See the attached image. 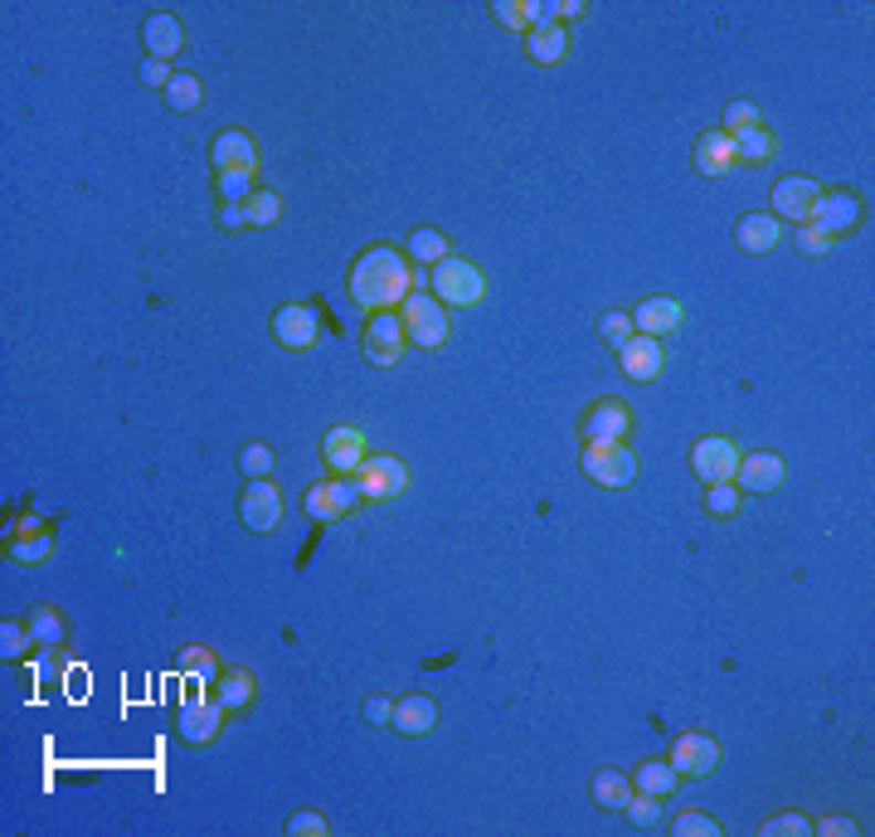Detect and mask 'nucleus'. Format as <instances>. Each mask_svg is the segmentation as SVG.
<instances>
[{
	"label": "nucleus",
	"mask_w": 875,
	"mask_h": 837,
	"mask_svg": "<svg viewBox=\"0 0 875 837\" xmlns=\"http://www.w3.org/2000/svg\"><path fill=\"white\" fill-rule=\"evenodd\" d=\"M346 292L365 312H394V307L414 292L409 254H399L394 244H369V249L355 254V264L346 273Z\"/></svg>",
	"instance_id": "obj_1"
},
{
	"label": "nucleus",
	"mask_w": 875,
	"mask_h": 837,
	"mask_svg": "<svg viewBox=\"0 0 875 837\" xmlns=\"http://www.w3.org/2000/svg\"><path fill=\"white\" fill-rule=\"evenodd\" d=\"M399 322H404L409 347H418V351H442V347H448V337H452L448 307H442L428 288H414L409 298L399 302Z\"/></svg>",
	"instance_id": "obj_2"
},
{
	"label": "nucleus",
	"mask_w": 875,
	"mask_h": 837,
	"mask_svg": "<svg viewBox=\"0 0 875 837\" xmlns=\"http://www.w3.org/2000/svg\"><path fill=\"white\" fill-rule=\"evenodd\" d=\"M428 282H434V298L442 307H482L487 302V273L462 254H452V258H442L438 268H428Z\"/></svg>",
	"instance_id": "obj_3"
},
{
	"label": "nucleus",
	"mask_w": 875,
	"mask_h": 837,
	"mask_svg": "<svg viewBox=\"0 0 875 837\" xmlns=\"http://www.w3.org/2000/svg\"><path fill=\"white\" fill-rule=\"evenodd\" d=\"M579 467L594 487H633L637 473H643V458H637L633 443H584Z\"/></svg>",
	"instance_id": "obj_4"
},
{
	"label": "nucleus",
	"mask_w": 875,
	"mask_h": 837,
	"mask_svg": "<svg viewBox=\"0 0 875 837\" xmlns=\"http://www.w3.org/2000/svg\"><path fill=\"white\" fill-rule=\"evenodd\" d=\"M355 483H361V497L365 502H394V497H404L409 492V463L404 458H394V453H369V458L355 467Z\"/></svg>",
	"instance_id": "obj_5"
},
{
	"label": "nucleus",
	"mask_w": 875,
	"mask_h": 837,
	"mask_svg": "<svg viewBox=\"0 0 875 837\" xmlns=\"http://www.w3.org/2000/svg\"><path fill=\"white\" fill-rule=\"evenodd\" d=\"M361 483L355 477H341V473H331V477H322V483H312L306 487V497H302V512L312 516V521H341V516H351L355 507H361Z\"/></svg>",
	"instance_id": "obj_6"
},
{
	"label": "nucleus",
	"mask_w": 875,
	"mask_h": 837,
	"mask_svg": "<svg viewBox=\"0 0 875 837\" xmlns=\"http://www.w3.org/2000/svg\"><path fill=\"white\" fill-rule=\"evenodd\" d=\"M861 215H866V205H861L856 190H846V186H822L817 205H812V215H808V225L822 229L827 239H846V234L861 225Z\"/></svg>",
	"instance_id": "obj_7"
},
{
	"label": "nucleus",
	"mask_w": 875,
	"mask_h": 837,
	"mask_svg": "<svg viewBox=\"0 0 875 837\" xmlns=\"http://www.w3.org/2000/svg\"><path fill=\"white\" fill-rule=\"evenodd\" d=\"M282 512H288V502H282V492L268 483V477L243 483V492H239V521H243V531L268 536L273 526H282Z\"/></svg>",
	"instance_id": "obj_8"
},
{
	"label": "nucleus",
	"mask_w": 875,
	"mask_h": 837,
	"mask_svg": "<svg viewBox=\"0 0 875 837\" xmlns=\"http://www.w3.org/2000/svg\"><path fill=\"white\" fill-rule=\"evenodd\" d=\"M667 760L681 779H710V774L720 769V741H715L710 731H681L671 741Z\"/></svg>",
	"instance_id": "obj_9"
},
{
	"label": "nucleus",
	"mask_w": 875,
	"mask_h": 837,
	"mask_svg": "<svg viewBox=\"0 0 875 837\" xmlns=\"http://www.w3.org/2000/svg\"><path fill=\"white\" fill-rule=\"evenodd\" d=\"M739 443L725 438V434H706L691 443V473L700 477V483H735V467H739Z\"/></svg>",
	"instance_id": "obj_10"
},
{
	"label": "nucleus",
	"mask_w": 875,
	"mask_h": 837,
	"mask_svg": "<svg viewBox=\"0 0 875 837\" xmlns=\"http://www.w3.org/2000/svg\"><path fill=\"white\" fill-rule=\"evenodd\" d=\"M225 716H229V711L219 706V696H190V701L180 706V716H176V731H180L185 745L205 750V745L219 741V731H225Z\"/></svg>",
	"instance_id": "obj_11"
},
{
	"label": "nucleus",
	"mask_w": 875,
	"mask_h": 837,
	"mask_svg": "<svg viewBox=\"0 0 875 837\" xmlns=\"http://www.w3.org/2000/svg\"><path fill=\"white\" fill-rule=\"evenodd\" d=\"M633 410H627L623 400H594L579 418V438L584 443H627L633 434Z\"/></svg>",
	"instance_id": "obj_12"
},
{
	"label": "nucleus",
	"mask_w": 875,
	"mask_h": 837,
	"mask_svg": "<svg viewBox=\"0 0 875 837\" xmlns=\"http://www.w3.org/2000/svg\"><path fill=\"white\" fill-rule=\"evenodd\" d=\"M361 347H365V355H369L375 365H399V361H404V351H409V337H404L399 307H394V312H369Z\"/></svg>",
	"instance_id": "obj_13"
},
{
	"label": "nucleus",
	"mask_w": 875,
	"mask_h": 837,
	"mask_svg": "<svg viewBox=\"0 0 875 837\" xmlns=\"http://www.w3.org/2000/svg\"><path fill=\"white\" fill-rule=\"evenodd\" d=\"M817 195H822V180H812V176H783V180H773V195H769V215L779 219H788V225H808V215H812V205H817Z\"/></svg>",
	"instance_id": "obj_14"
},
{
	"label": "nucleus",
	"mask_w": 875,
	"mask_h": 837,
	"mask_svg": "<svg viewBox=\"0 0 875 837\" xmlns=\"http://www.w3.org/2000/svg\"><path fill=\"white\" fill-rule=\"evenodd\" d=\"M618 365L633 385H652V380H662V371H667V347H662L657 337L633 331V337L618 347Z\"/></svg>",
	"instance_id": "obj_15"
},
{
	"label": "nucleus",
	"mask_w": 875,
	"mask_h": 837,
	"mask_svg": "<svg viewBox=\"0 0 875 837\" xmlns=\"http://www.w3.org/2000/svg\"><path fill=\"white\" fill-rule=\"evenodd\" d=\"M273 341L282 351H312L322 341V322L306 302H288L273 312Z\"/></svg>",
	"instance_id": "obj_16"
},
{
	"label": "nucleus",
	"mask_w": 875,
	"mask_h": 837,
	"mask_svg": "<svg viewBox=\"0 0 875 837\" xmlns=\"http://www.w3.org/2000/svg\"><path fill=\"white\" fill-rule=\"evenodd\" d=\"M365 458H369V438L355 424H331L326 434H322V463L331 467V473L351 477Z\"/></svg>",
	"instance_id": "obj_17"
},
{
	"label": "nucleus",
	"mask_w": 875,
	"mask_h": 837,
	"mask_svg": "<svg viewBox=\"0 0 875 837\" xmlns=\"http://www.w3.org/2000/svg\"><path fill=\"white\" fill-rule=\"evenodd\" d=\"M788 477V463L779 458L773 448H754V453H739V467H735V487L744 492H779Z\"/></svg>",
	"instance_id": "obj_18"
},
{
	"label": "nucleus",
	"mask_w": 875,
	"mask_h": 837,
	"mask_svg": "<svg viewBox=\"0 0 875 837\" xmlns=\"http://www.w3.org/2000/svg\"><path fill=\"white\" fill-rule=\"evenodd\" d=\"M681 327H686V307L676 302V298H667V292H657V298H643V302L633 307V331H643V337L667 341V337H676Z\"/></svg>",
	"instance_id": "obj_19"
},
{
	"label": "nucleus",
	"mask_w": 875,
	"mask_h": 837,
	"mask_svg": "<svg viewBox=\"0 0 875 837\" xmlns=\"http://www.w3.org/2000/svg\"><path fill=\"white\" fill-rule=\"evenodd\" d=\"M389 731L404 735V741H424L428 731H438V701L424 696V692H409L394 701V716H389Z\"/></svg>",
	"instance_id": "obj_20"
},
{
	"label": "nucleus",
	"mask_w": 875,
	"mask_h": 837,
	"mask_svg": "<svg viewBox=\"0 0 875 837\" xmlns=\"http://www.w3.org/2000/svg\"><path fill=\"white\" fill-rule=\"evenodd\" d=\"M525 54L535 59L540 69H554V64H564L570 59V24H560V20H540V24H530L525 30Z\"/></svg>",
	"instance_id": "obj_21"
},
{
	"label": "nucleus",
	"mask_w": 875,
	"mask_h": 837,
	"mask_svg": "<svg viewBox=\"0 0 875 837\" xmlns=\"http://www.w3.org/2000/svg\"><path fill=\"white\" fill-rule=\"evenodd\" d=\"M691 162H696L700 176H710V180L730 176V170L739 166V162H735V137H730V132H720V127L700 132L696 146H691Z\"/></svg>",
	"instance_id": "obj_22"
},
{
	"label": "nucleus",
	"mask_w": 875,
	"mask_h": 837,
	"mask_svg": "<svg viewBox=\"0 0 875 837\" xmlns=\"http://www.w3.org/2000/svg\"><path fill=\"white\" fill-rule=\"evenodd\" d=\"M142 40H146V59H176L185 49V24L170 16V10H156V16H146L142 24Z\"/></svg>",
	"instance_id": "obj_23"
},
{
	"label": "nucleus",
	"mask_w": 875,
	"mask_h": 837,
	"mask_svg": "<svg viewBox=\"0 0 875 837\" xmlns=\"http://www.w3.org/2000/svg\"><path fill=\"white\" fill-rule=\"evenodd\" d=\"M735 244L744 254H769L783 244V225L773 215H763V209H749V215L735 219Z\"/></svg>",
	"instance_id": "obj_24"
},
{
	"label": "nucleus",
	"mask_w": 875,
	"mask_h": 837,
	"mask_svg": "<svg viewBox=\"0 0 875 837\" xmlns=\"http://www.w3.org/2000/svg\"><path fill=\"white\" fill-rule=\"evenodd\" d=\"M209 162H215V170L258 166V142H253V132H243V127H225L215 142H209Z\"/></svg>",
	"instance_id": "obj_25"
},
{
	"label": "nucleus",
	"mask_w": 875,
	"mask_h": 837,
	"mask_svg": "<svg viewBox=\"0 0 875 837\" xmlns=\"http://www.w3.org/2000/svg\"><path fill=\"white\" fill-rule=\"evenodd\" d=\"M215 696H219V706H225V711H249L258 701L253 672L249 668H225V672H219V682H215Z\"/></svg>",
	"instance_id": "obj_26"
},
{
	"label": "nucleus",
	"mask_w": 875,
	"mask_h": 837,
	"mask_svg": "<svg viewBox=\"0 0 875 837\" xmlns=\"http://www.w3.org/2000/svg\"><path fill=\"white\" fill-rule=\"evenodd\" d=\"M773 156H779V137H773L769 127H749V132H735V162H739V166L759 170V166H769Z\"/></svg>",
	"instance_id": "obj_27"
},
{
	"label": "nucleus",
	"mask_w": 875,
	"mask_h": 837,
	"mask_svg": "<svg viewBox=\"0 0 875 837\" xmlns=\"http://www.w3.org/2000/svg\"><path fill=\"white\" fill-rule=\"evenodd\" d=\"M588 794H594L598 808H608V814H623L627 794H633V774H623V769H598L594 779H588Z\"/></svg>",
	"instance_id": "obj_28"
},
{
	"label": "nucleus",
	"mask_w": 875,
	"mask_h": 837,
	"mask_svg": "<svg viewBox=\"0 0 875 837\" xmlns=\"http://www.w3.org/2000/svg\"><path fill=\"white\" fill-rule=\"evenodd\" d=\"M633 789L657 794V798H671L676 789H681V774L671 769V760H643V765L633 769Z\"/></svg>",
	"instance_id": "obj_29"
},
{
	"label": "nucleus",
	"mask_w": 875,
	"mask_h": 837,
	"mask_svg": "<svg viewBox=\"0 0 875 837\" xmlns=\"http://www.w3.org/2000/svg\"><path fill=\"white\" fill-rule=\"evenodd\" d=\"M491 16L507 24L511 34H521V40H525L530 24H540V20L550 16V6H545V0H497V6H491Z\"/></svg>",
	"instance_id": "obj_30"
},
{
	"label": "nucleus",
	"mask_w": 875,
	"mask_h": 837,
	"mask_svg": "<svg viewBox=\"0 0 875 837\" xmlns=\"http://www.w3.org/2000/svg\"><path fill=\"white\" fill-rule=\"evenodd\" d=\"M409 264H424V268H438L442 258H452V239L442 229H414L409 244H404Z\"/></svg>",
	"instance_id": "obj_31"
},
{
	"label": "nucleus",
	"mask_w": 875,
	"mask_h": 837,
	"mask_svg": "<svg viewBox=\"0 0 875 837\" xmlns=\"http://www.w3.org/2000/svg\"><path fill=\"white\" fill-rule=\"evenodd\" d=\"M30 633H34V648H64V638H69V623H64V613H59L54 604H34L30 609Z\"/></svg>",
	"instance_id": "obj_32"
},
{
	"label": "nucleus",
	"mask_w": 875,
	"mask_h": 837,
	"mask_svg": "<svg viewBox=\"0 0 875 837\" xmlns=\"http://www.w3.org/2000/svg\"><path fill=\"white\" fill-rule=\"evenodd\" d=\"M162 97H166L170 113H200V107H205V83L195 79V73L176 69V79H170V89Z\"/></svg>",
	"instance_id": "obj_33"
},
{
	"label": "nucleus",
	"mask_w": 875,
	"mask_h": 837,
	"mask_svg": "<svg viewBox=\"0 0 875 837\" xmlns=\"http://www.w3.org/2000/svg\"><path fill=\"white\" fill-rule=\"evenodd\" d=\"M253 190H258V166L219 170V205H243Z\"/></svg>",
	"instance_id": "obj_34"
},
{
	"label": "nucleus",
	"mask_w": 875,
	"mask_h": 837,
	"mask_svg": "<svg viewBox=\"0 0 875 837\" xmlns=\"http://www.w3.org/2000/svg\"><path fill=\"white\" fill-rule=\"evenodd\" d=\"M739 512H744V492H739L735 483H710L706 487V516H715V521H735Z\"/></svg>",
	"instance_id": "obj_35"
},
{
	"label": "nucleus",
	"mask_w": 875,
	"mask_h": 837,
	"mask_svg": "<svg viewBox=\"0 0 875 837\" xmlns=\"http://www.w3.org/2000/svg\"><path fill=\"white\" fill-rule=\"evenodd\" d=\"M49 556H54V536H49L44 526H40V531H24V536L10 540V560H15V565H40Z\"/></svg>",
	"instance_id": "obj_36"
},
{
	"label": "nucleus",
	"mask_w": 875,
	"mask_h": 837,
	"mask_svg": "<svg viewBox=\"0 0 875 837\" xmlns=\"http://www.w3.org/2000/svg\"><path fill=\"white\" fill-rule=\"evenodd\" d=\"M243 209H249V225H253V229H273L278 219H282V195L258 186L249 200H243Z\"/></svg>",
	"instance_id": "obj_37"
},
{
	"label": "nucleus",
	"mask_w": 875,
	"mask_h": 837,
	"mask_svg": "<svg viewBox=\"0 0 875 837\" xmlns=\"http://www.w3.org/2000/svg\"><path fill=\"white\" fill-rule=\"evenodd\" d=\"M180 672L185 676H195V682H205V686H215L219 682V658H215V648H185L180 652Z\"/></svg>",
	"instance_id": "obj_38"
},
{
	"label": "nucleus",
	"mask_w": 875,
	"mask_h": 837,
	"mask_svg": "<svg viewBox=\"0 0 875 837\" xmlns=\"http://www.w3.org/2000/svg\"><path fill=\"white\" fill-rule=\"evenodd\" d=\"M662 804L667 798H657V794H643V789H633L627 794V804H623V814L637 823V828H657L662 823Z\"/></svg>",
	"instance_id": "obj_39"
},
{
	"label": "nucleus",
	"mask_w": 875,
	"mask_h": 837,
	"mask_svg": "<svg viewBox=\"0 0 875 837\" xmlns=\"http://www.w3.org/2000/svg\"><path fill=\"white\" fill-rule=\"evenodd\" d=\"M671 833H676V837H720L725 823L710 818V814H700V808H686V814L671 818Z\"/></svg>",
	"instance_id": "obj_40"
},
{
	"label": "nucleus",
	"mask_w": 875,
	"mask_h": 837,
	"mask_svg": "<svg viewBox=\"0 0 875 837\" xmlns=\"http://www.w3.org/2000/svg\"><path fill=\"white\" fill-rule=\"evenodd\" d=\"M273 448L268 443H243L239 448V473H243V483H253V477H268L273 473Z\"/></svg>",
	"instance_id": "obj_41"
},
{
	"label": "nucleus",
	"mask_w": 875,
	"mask_h": 837,
	"mask_svg": "<svg viewBox=\"0 0 875 837\" xmlns=\"http://www.w3.org/2000/svg\"><path fill=\"white\" fill-rule=\"evenodd\" d=\"M34 648V633H30V623H0V658L6 662H20L24 652Z\"/></svg>",
	"instance_id": "obj_42"
},
{
	"label": "nucleus",
	"mask_w": 875,
	"mask_h": 837,
	"mask_svg": "<svg viewBox=\"0 0 875 837\" xmlns=\"http://www.w3.org/2000/svg\"><path fill=\"white\" fill-rule=\"evenodd\" d=\"M749 127H763V113H759V103H749V97H735L730 107H725V122H720V132H749Z\"/></svg>",
	"instance_id": "obj_43"
},
{
	"label": "nucleus",
	"mask_w": 875,
	"mask_h": 837,
	"mask_svg": "<svg viewBox=\"0 0 875 837\" xmlns=\"http://www.w3.org/2000/svg\"><path fill=\"white\" fill-rule=\"evenodd\" d=\"M598 337L608 341L613 351H618L623 341L633 337V312H603V317H598Z\"/></svg>",
	"instance_id": "obj_44"
},
{
	"label": "nucleus",
	"mask_w": 875,
	"mask_h": 837,
	"mask_svg": "<svg viewBox=\"0 0 875 837\" xmlns=\"http://www.w3.org/2000/svg\"><path fill=\"white\" fill-rule=\"evenodd\" d=\"M326 833H331V823H326V814H316V808H302V814L288 818V837H326Z\"/></svg>",
	"instance_id": "obj_45"
},
{
	"label": "nucleus",
	"mask_w": 875,
	"mask_h": 837,
	"mask_svg": "<svg viewBox=\"0 0 875 837\" xmlns=\"http://www.w3.org/2000/svg\"><path fill=\"white\" fill-rule=\"evenodd\" d=\"M793 244H798V254H808V258H822V254L836 249V239H827V234L812 229V225H798L793 229Z\"/></svg>",
	"instance_id": "obj_46"
},
{
	"label": "nucleus",
	"mask_w": 875,
	"mask_h": 837,
	"mask_svg": "<svg viewBox=\"0 0 875 837\" xmlns=\"http://www.w3.org/2000/svg\"><path fill=\"white\" fill-rule=\"evenodd\" d=\"M812 823L803 814H773L769 823H763V837H808Z\"/></svg>",
	"instance_id": "obj_47"
},
{
	"label": "nucleus",
	"mask_w": 875,
	"mask_h": 837,
	"mask_svg": "<svg viewBox=\"0 0 875 837\" xmlns=\"http://www.w3.org/2000/svg\"><path fill=\"white\" fill-rule=\"evenodd\" d=\"M170 79H176V69H170L166 64V59H146V64H142V83H146V89H170Z\"/></svg>",
	"instance_id": "obj_48"
},
{
	"label": "nucleus",
	"mask_w": 875,
	"mask_h": 837,
	"mask_svg": "<svg viewBox=\"0 0 875 837\" xmlns=\"http://www.w3.org/2000/svg\"><path fill=\"white\" fill-rule=\"evenodd\" d=\"M812 833H817V837H856V833H861V823H856V818H842V814H836V818H822V823H812Z\"/></svg>",
	"instance_id": "obj_49"
},
{
	"label": "nucleus",
	"mask_w": 875,
	"mask_h": 837,
	"mask_svg": "<svg viewBox=\"0 0 875 837\" xmlns=\"http://www.w3.org/2000/svg\"><path fill=\"white\" fill-rule=\"evenodd\" d=\"M219 229H229V234L253 229L249 225V209H243V205H219Z\"/></svg>",
	"instance_id": "obj_50"
},
{
	"label": "nucleus",
	"mask_w": 875,
	"mask_h": 837,
	"mask_svg": "<svg viewBox=\"0 0 875 837\" xmlns=\"http://www.w3.org/2000/svg\"><path fill=\"white\" fill-rule=\"evenodd\" d=\"M389 716H394V701L389 696H369L365 701V721L369 725H389Z\"/></svg>",
	"instance_id": "obj_51"
},
{
	"label": "nucleus",
	"mask_w": 875,
	"mask_h": 837,
	"mask_svg": "<svg viewBox=\"0 0 875 837\" xmlns=\"http://www.w3.org/2000/svg\"><path fill=\"white\" fill-rule=\"evenodd\" d=\"M579 16H584V0H554L550 6V20H560V24H570Z\"/></svg>",
	"instance_id": "obj_52"
}]
</instances>
